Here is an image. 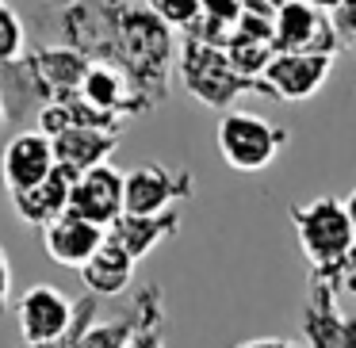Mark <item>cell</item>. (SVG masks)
Instances as JSON below:
<instances>
[{"label": "cell", "mask_w": 356, "mask_h": 348, "mask_svg": "<svg viewBox=\"0 0 356 348\" xmlns=\"http://www.w3.org/2000/svg\"><path fill=\"white\" fill-rule=\"evenodd\" d=\"M291 226L299 233L302 256L310 260V276L341 287L348 272V256L356 249V230L348 222V210L333 195H318L310 203L291 207Z\"/></svg>", "instance_id": "obj_1"}, {"label": "cell", "mask_w": 356, "mask_h": 348, "mask_svg": "<svg viewBox=\"0 0 356 348\" xmlns=\"http://www.w3.org/2000/svg\"><path fill=\"white\" fill-rule=\"evenodd\" d=\"M177 73H180V85L195 96L200 103L207 108H222L230 111V100H238L241 92H268L264 85H249L234 73L226 50L215 47H203L195 39H180V54H177Z\"/></svg>", "instance_id": "obj_2"}, {"label": "cell", "mask_w": 356, "mask_h": 348, "mask_svg": "<svg viewBox=\"0 0 356 348\" xmlns=\"http://www.w3.org/2000/svg\"><path fill=\"white\" fill-rule=\"evenodd\" d=\"M287 131L257 111H222L218 119V154L234 172H261L280 157Z\"/></svg>", "instance_id": "obj_3"}, {"label": "cell", "mask_w": 356, "mask_h": 348, "mask_svg": "<svg viewBox=\"0 0 356 348\" xmlns=\"http://www.w3.org/2000/svg\"><path fill=\"white\" fill-rule=\"evenodd\" d=\"M16 322L24 348H47L58 345L77 322V302L54 283H35L19 295L16 302Z\"/></svg>", "instance_id": "obj_4"}, {"label": "cell", "mask_w": 356, "mask_h": 348, "mask_svg": "<svg viewBox=\"0 0 356 348\" xmlns=\"http://www.w3.org/2000/svg\"><path fill=\"white\" fill-rule=\"evenodd\" d=\"M195 195V180L188 169H169V165H138L127 172V199L123 215H165Z\"/></svg>", "instance_id": "obj_5"}, {"label": "cell", "mask_w": 356, "mask_h": 348, "mask_svg": "<svg viewBox=\"0 0 356 348\" xmlns=\"http://www.w3.org/2000/svg\"><path fill=\"white\" fill-rule=\"evenodd\" d=\"M276 54H337L341 42L333 31L330 16L310 8L307 0H291L276 12V39H272Z\"/></svg>", "instance_id": "obj_6"}, {"label": "cell", "mask_w": 356, "mask_h": 348, "mask_svg": "<svg viewBox=\"0 0 356 348\" xmlns=\"http://www.w3.org/2000/svg\"><path fill=\"white\" fill-rule=\"evenodd\" d=\"M58 169L54 157V142L39 131H19L4 142L0 149V180H4V192H31L42 180H50V172Z\"/></svg>", "instance_id": "obj_7"}, {"label": "cell", "mask_w": 356, "mask_h": 348, "mask_svg": "<svg viewBox=\"0 0 356 348\" xmlns=\"http://www.w3.org/2000/svg\"><path fill=\"white\" fill-rule=\"evenodd\" d=\"M302 337L310 348H356V317L337 306V287L314 276L302 306Z\"/></svg>", "instance_id": "obj_8"}, {"label": "cell", "mask_w": 356, "mask_h": 348, "mask_svg": "<svg viewBox=\"0 0 356 348\" xmlns=\"http://www.w3.org/2000/svg\"><path fill=\"white\" fill-rule=\"evenodd\" d=\"M123 199H127V172H119L115 165H100L73 184L70 215L85 218L100 230H111V222L123 215Z\"/></svg>", "instance_id": "obj_9"}, {"label": "cell", "mask_w": 356, "mask_h": 348, "mask_svg": "<svg viewBox=\"0 0 356 348\" xmlns=\"http://www.w3.org/2000/svg\"><path fill=\"white\" fill-rule=\"evenodd\" d=\"M333 69L330 54H276L264 69L261 85L272 100H310Z\"/></svg>", "instance_id": "obj_10"}, {"label": "cell", "mask_w": 356, "mask_h": 348, "mask_svg": "<svg viewBox=\"0 0 356 348\" xmlns=\"http://www.w3.org/2000/svg\"><path fill=\"white\" fill-rule=\"evenodd\" d=\"M104 241H108V230L70 215V210L42 230V249H47V256L54 264H62V268H77V272L92 260Z\"/></svg>", "instance_id": "obj_11"}, {"label": "cell", "mask_w": 356, "mask_h": 348, "mask_svg": "<svg viewBox=\"0 0 356 348\" xmlns=\"http://www.w3.org/2000/svg\"><path fill=\"white\" fill-rule=\"evenodd\" d=\"M77 180H81V176H77L73 169L58 165V169L50 172V180H42L39 188L8 195V199H12V210H16L19 222L47 230L54 218H62L65 210H70V195H73V184H77Z\"/></svg>", "instance_id": "obj_12"}, {"label": "cell", "mask_w": 356, "mask_h": 348, "mask_svg": "<svg viewBox=\"0 0 356 348\" xmlns=\"http://www.w3.org/2000/svg\"><path fill=\"white\" fill-rule=\"evenodd\" d=\"M180 233V210H165V215H119L108 230V241H115L134 264L149 256L161 241Z\"/></svg>", "instance_id": "obj_13"}, {"label": "cell", "mask_w": 356, "mask_h": 348, "mask_svg": "<svg viewBox=\"0 0 356 348\" xmlns=\"http://www.w3.org/2000/svg\"><path fill=\"white\" fill-rule=\"evenodd\" d=\"M119 146V131H96V126H70L62 138H54V157L58 165L73 169L77 176L100 169V165H111L108 157L115 154Z\"/></svg>", "instance_id": "obj_14"}, {"label": "cell", "mask_w": 356, "mask_h": 348, "mask_svg": "<svg viewBox=\"0 0 356 348\" xmlns=\"http://www.w3.org/2000/svg\"><path fill=\"white\" fill-rule=\"evenodd\" d=\"M81 279H85V287L96 295V299H108V295L115 299V295H123L127 287H131L134 260L115 245V241H104V245L96 249L92 260L81 268Z\"/></svg>", "instance_id": "obj_15"}, {"label": "cell", "mask_w": 356, "mask_h": 348, "mask_svg": "<svg viewBox=\"0 0 356 348\" xmlns=\"http://www.w3.org/2000/svg\"><path fill=\"white\" fill-rule=\"evenodd\" d=\"M134 306H138V329H134V337L127 340V348H165V337H161V317H165L161 287L157 283L142 287V295L134 299Z\"/></svg>", "instance_id": "obj_16"}, {"label": "cell", "mask_w": 356, "mask_h": 348, "mask_svg": "<svg viewBox=\"0 0 356 348\" xmlns=\"http://www.w3.org/2000/svg\"><path fill=\"white\" fill-rule=\"evenodd\" d=\"M138 329V306L131 314L115 317V322H100V325H88V333L81 337V348H127V340L134 337Z\"/></svg>", "instance_id": "obj_17"}, {"label": "cell", "mask_w": 356, "mask_h": 348, "mask_svg": "<svg viewBox=\"0 0 356 348\" xmlns=\"http://www.w3.org/2000/svg\"><path fill=\"white\" fill-rule=\"evenodd\" d=\"M146 8L161 19L169 31H180L184 35L195 19L203 16V0H146Z\"/></svg>", "instance_id": "obj_18"}, {"label": "cell", "mask_w": 356, "mask_h": 348, "mask_svg": "<svg viewBox=\"0 0 356 348\" xmlns=\"http://www.w3.org/2000/svg\"><path fill=\"white\" fill-rule=\"evenodd\" d=\"M24 42H27L24 19L8 4H0V65H16L24 58Z\"/></svg>", "instance_id": "obj_19"}, {"label": "cell", "mask_w": 356, "mask_h": 348, "mask_svg": "<svg viewBox=\"0 0 356 348\" xmlns=\"http://www.w3.org/2000/svg\"><path fill=\"white\" fill-rule=\"evenodd\" d=\"M70 126H77V123H73V115H70V108H65V103H47V108H42L39 115H35V131L47 134L50 142L62 138V134L70 131Z\"/></svg>", "instance_id": "obj_20"}, {"label": "cell", "mask_w": 356, "mask_h": 348, "mask_svg": "<svg viewBox=\"0 0 356 348\" xmlns=\"http://www.w3.org/2000/svg\"><path fill=\"white\" fill-rule=\"evenodd\" d=\"M330 24H333V31H337L341 47L356 50V0H341L337 8L330 12Z\"/></svg>", "instance_id": "obj_21"}, {"label": "cell", "mask_w": 356, "mask_h": 348, "mask_svg": "<svg viewBox=\"0 0 356 348\" xmlns=\"http://www.w3.org/2000/svg\"><path fill=\"white\" fill-rule=\"evenodd\" d=\"M92 317H96V295H88V299H81V306H77V322H73V329L65 333L58 345H47V348H81V337L88 333Z\"/></svg>", "instance_id": "obj_22"}, {"label": "cell", "mask_w": 356, "mask_h": 348, "mask_svg": "<svg viewBox=\"0 0 356 348\" xmlns=\"http://www.w3.org/2000/svg\"><path fill=\"white\" fill-rule=\"evenodd\" d=\"M8 295H12V264H8V253L0 249V314L8 310Z\"/></svg>", "instance_id": "obj_23"}, {"label": "cell", "mask_w": 356, "mask_h": 348, "mask_svg": "<svg viewBox=\"0 0 356 348\" xmlns=\"http://www.w3.org/2000/svg\"><path fill=\"white\" fill-rule=\"evenodd\" d=\"M238 348H302V345H295V340H287V337H257V340H245V345H238Z\"/></svg>", "instance_id": "obj_24"}, {"label": "cell", "mask_w": 356, "mask_h": 348, "mask_svg": "<svg viewBox=\"0 0 356 348\" xmlns=\"http://www.w3.org/2000/svg\"><path fill=\"white\" fill-rule=\"evenodd\" d=\"M341 203H345V210H348V222H353V230H356V188H353V192H348Z\"/></svg>", "instance_id": "obj_25"}, {"label": "cell", "mask_w": 356, "mask_h": 348, "mask_svg": "<svg viewBox=\"0 0 356 348\" xmlns=\"http://www.w3.org/2000/svg\"><path fill=\"white\" fill-rule=\"evenodd\" d=\"M307 4H310V8H318V12H333L341 0H307Z\"/></svg>", "instance_id": "obj_26"}, {"label": "cell", "mask_w": 356, "mask_h": 348, "mask_svg": "<svg viewBox=\"0 0 356 348\" xmlns=\"http://www.w3.org/2000/svg\"><path fill=\"white\" fill-rule=\"evenodd\" d=\"M341 287H345V291H353V295H356V272H348V276L341 279Z\"/></svg>", "instance_id": "obj_27"}, {"label": "cell", "mask_w": 356, "mask_h": 348, "mask_svg": "<svg viewBox=\"0 0 356 348\" xmlns=\"http://www.w3.org/2000/svg\"><path fill=\"white\" fill-rule=\"evenodd\" d=\"M8 119V103H4V96H0V123Z\"/></svg>", "instance_id": "obj_28"}, {"label": "cell", "mask_w": 356, "mask_h": 348, "mask_svg": "<svg viewBox=\"0 0 356 348\" xmlns=\"http://www.w3.org/2000/svg\"><path fill=\"white\" fill-rule=\"evenodd\" d=\"M268 4H272V8L280 12V8H284V4H291V0H268Z\"/></svg>", "instance_id": "obj_29"}, {"label": "cell", "mask_w": 356, "mask_h": 348, "mask_svg": "<svg viewBox=\"0 0 356 348\" xmlns=\"http://www.w3.org/2000/svg\"><path fill=\"white\" fill-rule=\"evenodd\" d=\"M0 4H8V0H0Z\"/></svg>", "instance_id": "obj_30"}]
</instances>
